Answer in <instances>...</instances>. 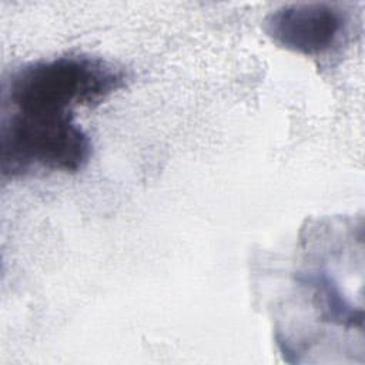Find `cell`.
Instances as JSON below:
<instances>
[{
  "instance_id": "1",
  "label": "cell",
  "mask_w": 365,
  "mask_h": 365,
  "mask_svg": "<svg viewBox=\"0 0 365 365\" xmlns=\"http://www.w3.org/2000/svg\"><path fill=\"white\" fill-rule=\"evenodd\" d=\"M125 71L86 53H67L13 67L0 93V171L19 180L83 170L91 140L77 110L103 103L125 84Z\"/></svg>"
},
{
  "instance_id": "2",
  "label": "cell",
  "mask_w": 365,
  "mask_h": 365,
  "mask_svg": "<svg viewBox=\"0 0 365 365\" xmlns=\"http://www.w3.org/2000/svg\"><path fill=\"white\" fill-rule=\"evenodd\" d=\"M349 24V16L335 4L298 3L282 6L268 14L264 30L285 50L308 57H324L345 43Z\"/></svg>"
}]
</instances>
